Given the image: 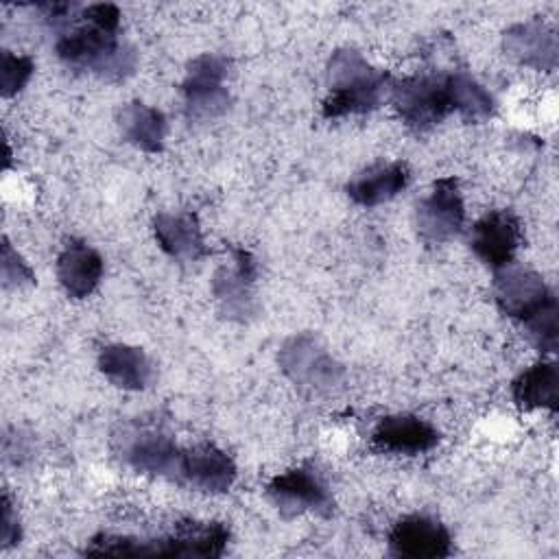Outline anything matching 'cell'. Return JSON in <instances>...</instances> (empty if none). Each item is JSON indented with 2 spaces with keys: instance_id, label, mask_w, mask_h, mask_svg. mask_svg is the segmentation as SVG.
I'll list each match as a JSON object with an SVG mask.
<instances>
[{
  "instance_id": "obj_1",
  "label": "cell",
  "mask_w": 559,
  "mask_h": 559,
  "mask_svg": "<svg viewBox=\"0 0 559 559\" xmlns=\"http://www.w3.org/2000/svg\"><path fill=\"white\" fill-rule=\"evenodd\" d=\"M229 544L223 522H177L170 533L157 537H133L116 533L94 535L83 555L92 557H221Z\"/></svg>"
},
{
  "instance_id": "obj_2",
  "label": "cell",
  "mask_w": 559,
  "mask_h": 559,
  "mask_svg": "<svg viewBox=\"0 0 559 559\" xmlns=\"http://www.w3.org/2000/svg\"><path fill=\"white\" fill-rule=\"evenodd\" d=\"M330 87L323 100V118L362 116L378 109L391 94L393 79L389 72L371 66L358 50L338 48L325 66Z\"/></svg>"
},
{
  "instance_id": "obj_3",
  "label": "cell",
  "mask_w": 559,
  "mask_h": 559,
  "mask_svg": "<svg viewBox=\"0 0 559 559\" xmlns=\"http://www.w3.org/2000/svg\"><path fill=\"white\" fill-rule=\"evenodd\" d=\"M55 52L70 70L85 72L109 83L124 81L138 68V52L120 37V33L105 31L87 22L63 31L57 37Z\"/></svg>"
},
{
  "instance_id": "obj_4",
  "label": "cell",
  "mask_w": 559,
  "mask_h": 559,
  "mask_svg": "<svg viewBox=\"0 0 559 559\" xmlns=\"http://www.w3.org/2000/svg\"><path fill=\"white\" fill-rule=\"evenodd\" d=\"M389 98L400 120L415 133L435 129L452 114L448 72H419L393 81Z\"/></svg>"
},
{
  "instance_id": "obj_5",
  "label": "cell",
  "mask_w": 559,
  "mask_h": 559,
  "mask_svg": "<svg viewBox=\"0 0 559 559\" xmlns=\"http://www.w3.org/2000/svg\"><path fill=\"white\" fill-rule=\"evenodd\" d=\"M229 59L216 52H203L188 63L186 76L181 81L183 111L188 120L210 122L221 118L229 109Z\"/></svg>"
},
{
  "instance_id": "obj_6",
  "label": "cell",
  "mask_w": 559,
  "mask_h": 559,
  "mask_svg": "<svg viewBox=\"0 0 559 559\" xmlns=\"http://www.w3.org/2000/svg\"><path fill=\"white\" fill-rule=\"evenodd\" d=\"M266 498L286 520L304 513L325 518L334 509V498L323 474L310 463L273 476L266 485Z\"/></svg>"
},
{
  "instance_id": "obj_7",
  "label": "cell",
  "mask_w": 559,
  "mask_h": 559,
  "mask_svg": "<svg viewBox=\"0 0 559 559\" xmlns=\"http://www.w3.org/2000/svg\"><path fill=\"white\" fill-rule=\"evenodd\" d=\"M277 362L282 373L297 386L310 391H330L343 380V365L310 332L286 338L280 347Z\"/></svg>"
},
{
  "instance_id": "obj_8",
  "label": "cell",
  "mask_w": 559,
  "mask_h": 559,
  "mask_svg": "<svg viewBox=\"0 0 559 559\" xmlns=\"http://www.w3.org/2000/svg\"><path fill=\"white\" fill-rule=\"evenodd\" d=\"M413 223L426 245H443L461 234L465 203L456 177H439L426 197L415 203Z\"/></svg>"
},
{
  "instance_id": "obj_9",
  "label": "cell",
  "mask_w": 559,
  "mask_h": 559,
  "mask_svg": "<svg viewBox=\"0 0 559 559\" xmlns=\"http://www.w3.org/2000/svg\"><path fill=\"white\" fill-rule=\"evenodd\" d=\"M491 290L500 312L520 325L557 299L537 271L522 266L515 260L493 271Z\"/></svg>"
},
{
  "instance_id": "obj_10",
  "label": "cell",
  "mask_w": 559,
  "mask_h": 559,
  "mask_svg": "<svg viewBox=\"0 0 559 559\" xmlns=\"http://www.w3.org/2000/svg\"><path fill=\"white\" fill-rule=\"evenodd\" d=\"M118 441V456L131 469L148 476H159L177 483L181 450L173 437L155 428L122 430Z\"/></svg>"
},
{
  "instance_id": "obj_11",
  "label": "cell",
  "mask_w": 559,
  "mask_h": 559,
  "mask_svg": "<svg viewBox=\"0 0 559 559\" xmlns=\"http://www.w3.org/2000/svg\"><path fill=\"white\" fill-rule=\"evenodd\" d=\"M255 258L247 249L234 247L229 264H221L212 280V293L227 319L247 321L251 314H255Z\"/></svg>"
},
{
  "instance_id": "obj_12",
  "label": "cell",
  "mask_w": 559,
  "mask_h": 559,
  "mask_svg": "<svg viewBox=\"0 0 559 559\" xmlns=\"http://www.w3.org/2000/svg\"><path fill=\"white\" fill-rule=\"evenodd\" d=\"M389 550L395 557L441 559L452 555V535L437 518L413 513L391 526Z\"/></svg>"
},
{
  "instance_id": "obj_13",
  "label": "cell",
  "mask_w": 559,
  "mask_h": 559,
  "mask_svg": "<svg viewBox=\"0 0 559 559\" xmlns=\"http://www.w3.org/2000/svg\"><path fill=\"white\" fill-rule=\"evenodd\" d=\"M522 245V223L511 210H491L480 216L469 231V249L489 269L513 262Z\"/></svg>"
},
{
  "instance_id": "obj_14",
  "label": "cell",
  "mask_w": 559,
  "mask_h": 559,
  "mask_svg": "<svg viewBox=\"0 0 559 559\" xmlns=\"http://www.w3.org/2000/svg\"><path fill=\"white\" fill-rule=\"evenodd\" d=\"M236 480V465L231 456L214 443H197L181 450L177 485L203 491L225 493Z\"/></svg>"
},
{
  "instance_id": "obj_15",
  "label": "cell",
  "mask_w": 559,
  "mask_h": 559,
  "mask_svg": "<svg viewBox=\"0 0 559 559\" xmlns=\"http://www.w3.org/2000/svg\"><path fill=\"white\" fill-rule=\"evenodd\" d=\"M502 50L518 66L537 72H552L557 68V33L542 20L511 24L502 33Z\"/></svg>"
},
{
  "instance_id": "obj_16",
  "label": "cell",
  "mask_w": 559,
  "mask_h": 559,
  "mask_svg": "<svg viewBox=\"0 0 559 559\" xmlns=\"http://www.w3.org/2000/svg\"><path fill=\"white\" fill-rule=\"evenodd\" d=\"M439 430L424 417L411 413L386 415L371 432V445L380 452L417 456L430 452L439 443Z\"/></svg>"
},
{
  "instance_id": "obj_17",
  "label": "cell",
  "mask_w": 559,
  "mask_h": 559,
  "mask_svg": "<svg viewBox=\"0 0 559 559\" xmlns=\"http://www.w3.org/2000/svg\"><path fill=\"white\" fill-rule=\"evenodd\" d=\"M57 280L63 293L72 299L90 297L103 280V258L100 253L81 238H70L57 255Z\"/></svg>"
},
{
  "instance_id": "obj_18",
  "label": "cell",
  "mask_w": 559,
  "mask_h": 559,
  "mask_svg": "<svg viewBox=\"0 0 559 559\" xmlns=\"http://www.w3.org/2000/svg\"><path fill=\"white\" fill-rule=\"evenodd\" d=\"M153 234L159 249L173 260L197 262L207 253L199 218L192 212H159L153 218Z\"/></svg>"
},
{
  "instance_id": "obj_19",
  "label": "cell",
  "mask_w": 559,
  "mask_h": 559,
  "mask_svg": "<svg viewBox=\"0 0 559 559\" xmlns=\"http://www.w3.org/2000/svg\"><path fill=\"white\" fill-rule=\"evenodd\" d=\"M411 181V168L406 162H380L356 177L345 186L347 197L362 207H376L395 199Z\"/></svg>"
},
{
  "instance_id": "obj_20",
  "label": "cell",
  "mask_w": 559,
  "mask_h": 559,
  "mask_svg": "<svg viewBox=\"0 0 559 559\" xmlns=\"http://www.w3.org/2000/svg\"><path fill=\"white\" fill-rule=\"evenodd\" d=\"M98 371L118 389L144 391L153 382V362L142 347L111 343L98 352Z\"/></svg>"
},
{
  "instance_id": "obj_21",
  "label": "cell",
  "mask_w": 559,
  "mask_h": 559,
  "mask_svg": "<svg viewBox=\"0 0 559 559\" xmlns=\"http://www.w3.org/2000/svg\"><path fill=\"white\" fill-rule=\"evenodd\" d=\"M116 124L120 135L144 153H162L166 144L168 122L166 116L142 100L124 103L116 114Z\"/></svg>"
},
{
  "instance_id": "obj_22",
  "label": "cell",
  "mask_w": 559,
  "mask_h": 559,
  "mask_svg": "<svg viewBox=\"0 0 559 559\" xmlns=\"http://www.w3.org/2000/svg\"><path fill=\"white\" fill-rule=\"evenodd\" d=\"M511 397L520 411L559 408V367L555 360H539L511 382Z\"/></svg>"
},
{
  "instance_id": "obj_23",
  "label": "cell",
  "mask_w": 559,
  "mask_h": 559,
  "mask_svg": "<svg viewBox=\"0 0 559 559\" xmlns=\"http://www.w3.org/2000/svg\"><path fill=\"white\" fill-rule=\"evenodd\" d=\"M448 87H450L452 114L456 111L467 122H483L493 116L496 111L493 96L467 72L463 70L448 72Z\"/></svg>"
},
{
  "instance_id": "obj_24",
  "label": "cell",
  "mask_w": 559,
  "mask_h": 559,
  "mask_svg": "<svg viewBox=\"0 0 559 559\" xmlns=\"http://www.w3.org/2000/svg\"><path fill=\"white\" fill-rule=\"evenodd\" d=\"M526 338L544 354H555L559 345V304L552 299L537 314L522 323Z\"/></svg>"
},
{
  "instance_id": "obj_25",
  "label": "cell",
  "mask_w": 559,
  "mask_h": 559,
  "mask_svg": "<svg viewBox=\"0 0 559 559\" xmlns=\"http://www.w3.org/2000/svg\"><path fill=\"white\" fill-rule=\"evenodd\" d=\"M0 72H2V83H0V94L2 98H11L24 90V85L31 81L35 72V63L26 55H15L11 50H2V61H0Z\"/></svg>"
},
{
  "instance_id": "obj_26",
  "label": "cell",
  "mask_w": 559,
  "mask_h": 559,
  "mask_svg": "<svg viewBox=\"0 0 559 559\" xmlns=\"http://www.w3.org/2000/svg\"><path fill=\"white\" fill-rule=\"evenodd\" d=\"M0 269H2V286L7 290H17L35 284V273L28 266V262L15 251L11 240L2 238V251H0Z\"/></svg>"
},
{
  "instance_id": "obj_27",
  "label": "cell",
  "mask_w": 559,
  "mask_h": 559,
  "mask_svg": "<svg viewBox=\"0 0 559 559\" xmlns=\"http://www.w3.org/2000/svg\"><path fill=\"white\" fill-rule=\"evenodd\" d=\"M0 507H2V515H0V546L4 550H9V548L20 544V539H22V524H20L17 509L13 507V500H11V496L7 491L2 493Z\"/></svg>"
},
{
  "instance_id": "obj_28",
  "label": "cell",
  "mask_w": 559,
  "mask_h": 559,
  "mask_svg": "<svg viewBox=\"0 0 559 559\" xmlns=\"http://www.w3.org/2000/svg\"><path fill=\"white\" fill-rule=\"evenodd\" d=\"M79 17L92 26L105 28L120 33V9L109 2H98V4H87L79 11Z\"/></svg>"
}]
</instances>
